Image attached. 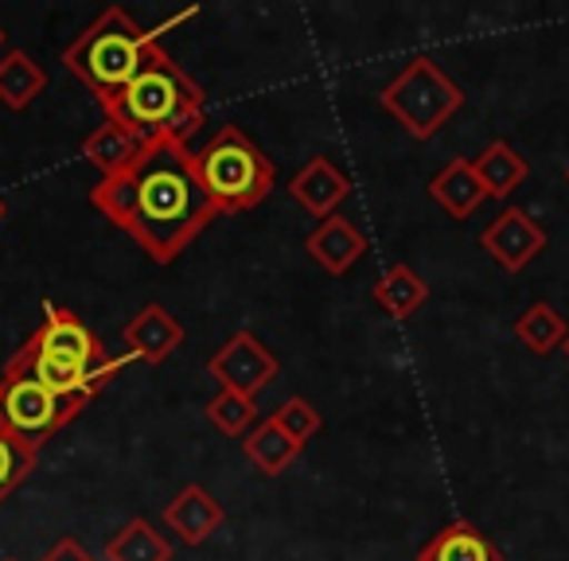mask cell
<instances>
[{
  "label": "cell",
  "instance_id": "d4e9b609",
  "mask_svg": "<svg viewBox=\"0 0 569 561\" xmlns=\"http://www.w3.org/2000/svg\"><path fill=\"white\" fill-rule=\"evenodd\" d=\"M32 468H36V452L0 429V503L24 483V475L32 472Z\"/></svg>",
  "mask_w": 569,
  "mask_h": 561
},
{
  "label": "cell",
  "instance_id": "7a4b0ae2",
  "mask_svg": "<svg viewBox=\"0 0 569 561\" xmlns=\"http://www.w3.org/2000/svg\"><path fill=\"white\" fill-rule=\"evenodd\" d=\"M102 110L106 121H118L141 144L157 141V137L188 141V133H196L203 126L207 98L199 90V82L180 63H172V56L157 43L149 63L141 67V74Z\"/></svg>",
  "mask_w": 569,
  "mask_h": 561
},
{
  "label": "cell",
  "instance_id": "d6986e66",
  "mask_svg": "<svg viewBox=\"0 0 569 561\" xmlns=\"http://www.w3.org/2000/svg\"><path fill=\"white\" fill-rule=\"evenodd\" d=\"M371 297H375V304H379L382 312H390L395 320H406L429 301V285L421 281L418 273H413L410 266H390L387 273L375 281Z\"/></svg>",
  "mask_w": 569,
  "mask_h": 561
},
{
  "label": "cell",
  "instance_id": "4316f807",
  "mask_svg": "<svg viewBox=\"0 0 569 561\" xmlns=\"http://www.w3.org/2000/svg\"><path fill=\"white\" fill-rule=\"evenodd\" d=\"M9 219V203H4V196H0V222Z\"/></svg>",
  "mask_w": 569,
  "mask_h": 561
},
{
  "label": "cell",
  "instance_id": "ac0fdd59",
  "mask_svg": "<svg viewBox=\"0 0 569 561\" xmlns=\"http://www.w3.org/2000/svg\"><path fill=\"white\" fill-rule=\"evenodd\" d=\"M472 172L480 176L488 199H507L522 180H527V160L507 141H491L480 157H472Z\"/></svg>",
  "mask_w": 569,
  "mask_h": 561
},
{
  "label": "cell",
  "instance_id": "cb8c5ba5",
  "mask_svg": "<svg viewBox=\"0 0 569 561\" xmlns=\"http://www.w3.org/2000/svg\"><path fill=\"white\" fill-rule=\"evenodd\" d=\"M273 421L284 429V433L293 437L297 444L305 449V441H312V437L325 429V418L317 413V405L309 402V398H301V394H293V398H284L281 405L273 410Z\"/></svg>",
  "mask_w": 569,
  "mask_h": 561
},
{
  "label": "cell",
  "instance_id": "e0dca14e",
  "mask_svg": "<svg viewBox=\"0 0 569 561\" xmlns=\"http://www.w3.org/2000/svg\"><path fill=\"white\" fill-rule=\"evenodd\" d=\"M242 452H246V460H250V464L258 468L261 475H281L284 468L301 457V444L284 433V429L277 425L273 418H266V421H258V425H253L250 433L242 437Z\"/></svg>",
  "mask_w": 569,
  "mask_h": 561
},
{
  "label": "cell",
  "instance_id": "6da1fadb",
  "mask_svg": "<svg viewBox=\"0 0 569 561\" xmlns=\"http://www.w3.org/2000/svg\"><path fill=\"white\" fill-rule=\"evenodd\" d=\"M90 203L157 266H172L219 219L196 176V152L176 137L144 141L121 172L98 180Z\"/></svg>",
  "mask_w": 569,
  "mask_h": 561
},
{
  "label": "cell",
  "instance_id": "9c48e42d",
  "mask_svg": "<svg viewBox=\"0 0 569 561\" xmlns=\"http://www.w3.org/2000/svg\"><path fill=\"white\" fill-rule=\"evenodd\" d=\"M546 242H550L546 230L522 207H503L480 234V246L488 250V258L496 266H503L507 273H522L546 250Z\"/></svg>",
  "mask_w": 569,
  "mask_h": 561
},
{
  "label": "cell",
  "instance_id": "2e32d148",
  "mask_svg": "<svg viewBox=\"0 0 569 561\" xmlns=\"http://www.w3.org/2000/svg\"><path fill=\"white\" fill-rule=\"evenodd\" d=\"M48 90V71L28 51L12 48L0 56V106L12 113L28 110Z\"/></svg>",
  "mask_w": 569,
  "mask_h": 561
},
{
  "label": "cell",
  "instance_id": "f1b7e54d",
  "mask_svg": "<svg viewBox=\"0 0 569 561\" xmlns=\"http://www.w3.org/2000/svg\"><path fill=\"white\" fill-rule=\"evenodd\" d=\"M0 48H4V28H0Z\"/></svg>",
  "mask_w": 569,
  "mask_h": 561
},
{
  "label": "cell",
  "instance_id": "8fae6325",
  "mask_svg": "<svg viewBox=\"0 0 569 561\" xmlns=\"http://www.w3.org/2000/svg\"><path fill=\"white\" fill-rule=\"evenodd\" d=\"M222 522H227V511H222V503L203 483H188V488L164 507V527L176 530L183 545H203L214 530H222Z\"/></svg>",
  "mask_w": 569,
  "mask_h": 561
},
{
  "label": "cell",
  "instance_id": "3957f363",
  "mask_svg": "<svg viewBox=\"0 0 569 561\" xmlns=\"http://www.w3.org/2000/svg\"><path fill=\"white\" fill-rule=\"evenodd\" d=\"M157 43L160 28H141L126 9L113 4L63 51V63L98 98V106H110L141 74Z\"/></svg>",
  "mask_w": 569,
  "mask_h": 561
},
{
  "label": "cell",
  "instance_id": "7402d4cb",
  "mask_svg": "<svg viewBox=\"0 0 569 561\" xmlns=\"http://www.w3.org/2000/svg\"><path fill=\"white\" fill-rule=\"evenodd\" d=\"M515 335H519V343L530 355H550V351H558L561 343H566L569 328H566V320H561V312H553V304L535 301L515 320Z\"/></svg>",
  "mask_w": 569,
  "mask_h": 561
},
{
  "label": "cell",
  "instance_id": "7c38bea8",
  "mask_svg": "<svg viewBox=\"0 0 569 561\" xmlns=\"http://www.w3.org/2000/svg\"><path fill=\"white\" fill-rule=\"evenodd\" d=\"M305 246H309V258L332 277H343L351 266H359L367 253L363 230H359L351 219H343V214H328V219L312 230Z\"/></svg>",
  "mask_w": 569,
  "mask_h": 561
},
{
  "label": "cell",
  "instance_id": "ba28073f",
  "mask_svg": "<svg viewBox=\"0 0 569 561\" xmlns=\"http://www.w3.org/2000/svg\"><path fill=\"white\" fill-rule=\"evenodd\" d=\"M207 374L219 382V390H238L246 398H258L277 379V359L253 332H234L211 359Z\"/></svg>",
  "mask_w": 569,
  "mask_h": 561
},
{
  "label": "cell",
  "instance_id": "5b68a950",
  "mask_svg": "<svg viewBox=\"0 0 569 561\" xmlns=\"http://www.w3.org/2000/svg\"><path fill=\"white\" fill-rule=\"evenodd\" d=\"M379 106L413 137V141H429L449 126L452 113L465 106V90L449 79L441 63L429 56H413L395 79L382 87Z\"/></svg>",
  "mask_w": 569,
  "mask_h": 561
},
{
  "label": "cell",
  "instance_id": "44dd1931",
  "mask_svg": "<svg viewBox=\"0 0 569 561\" xmlns=\"http://www.w3.org/2000/svg\"><path fill=\"white\" fill-rule=\"evenodd\" d=\"M106 561H172V542L149 519H129L106 542Z\"/></svg>",
  "mask_w": 569,
  "mask_h": 561
},
{
  "label": "cell",
  "instance_id": "484cf974",
  "mask_svg": "<svg viewBox=\"0 0 569 561\" xmlns=\"http://www.w3.org/2000/svg\"><path fill=\"white\" fill-rule=\"evenodd\" d=\"M40 561H94V553H90L79 538L63 534V538H56V542H51V550L43 553Z\"/></svg>",
  "mask_w": 569,
  "mask_h": 561
},
{
  "label": "cell",
  "instance_id": "4dcf8cb0",
  "mask_svg": "<svg viewBox=\"0 0 569 561\" xmlns=\"http://www.w3.org/2000/svg\"><path fill=\"white\" fill-rule=\"evenodd\" d=\"M4 561H17V558H4Z\"/></svg>",
  "mask_w": 569,
  "mask_h": 561
},
{
  "label": "cell",
  "instance_id": "83f0119b",
  "mask_svg": "<svg viewBox=\"0 0 569 561\" xmlns=\"http://www.w3.org/2000/svg\"><path fill=\"white\" fill-rule=\"evenodd\" d=\"M561 351H566V359H569V335H566V343H561Z\"/></svg>",
  "mask_w": 569,
  "mask_h": 561
},
{
  "label": "cell",
  "instance_id": "8992f818",
  "mask_svg": "<svg viewBox=\"0 0 569 561\" xmlns=\"http://www.w3.org/2000/svg\"><path fill=\"white\" fill-rule=\"evenodd\" d=\"M79 413V402H67V398L43 390L32 374L12 371V367H4V374H0V429L17 437L20 444H28L32 452H40Z\"/></svg>",
  "mask_w": 569,
  "mask_h": 561
},
{
  "label": "cell",
  "instance_id": "277c9868",
  "mask_svg": "<svg viewBox=\"0 0 569 561\" xmlns=\"http://www.w3.org/2000/svg\"><path fill=\"white\" fill-rule=\"evenodd\" d=\"M196 176L219 214H242L266 203L277 183V168L238 126H222L196 152Z\"/></svg>",
  "mask_w": 569,
  "mask_h": 561
},
{
  "label": "cell",
  "instance_id": "9a60e30c",
  "mask_svg": "<svg viewBox=\"0 0 569 561\" xmlns=\"http://www.w3.org/2000/svg\"><path fill=\"white\" fill-rule=\"evenodd\" d=\"M418 561H503V553L472 522H449L421 545Z\"/></svg>",
  "mask_w": 569,
  "mask_h": 561
},
{
  "label": "cell",
  "instance_id": "f546056e",
  "mask_svg": "<svg viewBox=\"0 0 569 561\" xmlns=\"http://www.w3.org/2000/svg\"><path fill=\"white\" fill-rule=\"evenodd\" d=\"M566 183H569V168H566Z\"/></svg>",
  "mask_w": 569,
  "mask_h": 561
},
{
  "label": "cell",
  "instance_id": "4fadbf2b",
  "mask_svg": "<svg viewBox=\"0 0 569 561\" xmlns=\"http://www.w3.org/2000/svg\"><path fill=\"white\" fill-rule=\"evenodd\" d=\"M289 196H293L312 219L325 222L328 214H336V207L351 196V180L328 157H317L289 180Z\"/></svg>",
  "mask_w": 569,
  "mask_h": 561
},
{
  "label": "cell",
  "instance_id": "603a6c76",
  "mask_svg": "<svg viewBox=\"0 0 569 561\" xmlns=\"http://www.w3.org/2000/svg\"><path fill=\"white\" fill-rule=\"evenodd\" d=\"M207 421L219 429L222 437H246L258 425V398H246L238 390H219L207 402Z\"/></svg>",
  "mask_w": 569,
  "mask_h": 561
},
{
  "label": "cell",
  "instance_id": "30bf717a",
  "mask_svg": "<svg viewBox=\"0 0 569 561\" xmlns=\"http://www.w3.org/2000/svg\"><path fill=\"white\" fill-rule=\"evenodd\" d=\"M121 340H126L129 359L164 363V359L183 343V328L164 304H144V309L121 328Z\"/></svg>",
  "mask_w": 569,
  "mask_h": 561
},
{
  "label": "cell",
  "instance_id": "52a82bcc",
  "mask_svg": "<svg viewBox=\"0 0 569 561\" xmlns=\"http://www.w3.org/2000/svg\"><path fill=\"white\" fill-rule=\"evenodd\" d=\"M28 348L43 351V355H56V359H67V363H79V367H90V371H121V363L102 348L94 332L74 317L71 309L63 304H48V317L43 324L28 335Z\"/></svg>",
  "mask_w": 569,
  "mask_h": 561
},
{
  "label": "cell",
  "instance_id": "ffe728a7",
  "mask_svg": "<svg viewBox=\"0 0 569 561\" xmlns=\"http://www.w3.org/2000/svg\"><path fill=\"white\" fill-rule=\"evenodd\" d=\"M137 152H141V141H137L129 129H121L118 121H102V126L82 141V157H87L90 168H98L102 180L113 172H121Z\"/></svg>",
  "mask_w": 569,
  "mask_h": 561
},
{
  "label": "cell",
  "instance_id": "5bb4252c",
  "mask_svg": "<svg viewBox=\"0 0 569 561\" xmlns=\"http://www.w3.org/2000/svg\"><path fill=\"white\" fill-rule=\"evenodd\" d=\"M429 199L441 203L449 219H472V211L488 199V191H483L480 176L472 172V160H449L429 180Z\"/></svg>",
  "mask_w": 569,
  "mask_h": 561
}]
</instances>
